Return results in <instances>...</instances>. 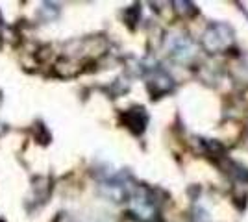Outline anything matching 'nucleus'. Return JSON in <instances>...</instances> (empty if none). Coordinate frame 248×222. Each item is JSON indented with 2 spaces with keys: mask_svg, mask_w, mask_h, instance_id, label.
I'll use <instances>...</instances> for the list:
<instances>
[{
  "mask_svg": "<svg viewBox=\"0 0 248 222\" xmlns=\"http://www.w3.org/2000/svg\"><path fill=\"white\" fill-rule=\"evenodd\" d=\"M123 222H139L135 217H132V213H126V217H123Z\"/></svg>",
  "mask_w": 248,
  "mask_h": 222,
  "instance_id": "f257e3e1",
  "label": "nucleus"
}]
</instances>
